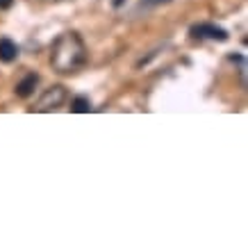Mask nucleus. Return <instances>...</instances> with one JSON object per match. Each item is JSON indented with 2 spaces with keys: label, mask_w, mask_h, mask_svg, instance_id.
<instances>
[{
  "label": "nucleus",
  "mask_w": 248,
  "mask_h": 248,
  "mask_svg": "<svg viewBox=\"0 0 248 248\" xmlns=\"http://www.w3.org/2000/svg\"><path fill=\"white\" fill-rule=\"evenodd\" d=\"M12 2H14V0H0V9H7V7H12Z\"/></svg>",
  "instance_id": "obj_8"
},
{
  "label": "nucleus",
  "mask_w": 248,
  "mask_h": 248,
  "mask_svg": "<svg viewBox=\"0 0 248 248\" xmlns=\"http://www.w3.org/2000/svg\"><path fill=\"white\" fill-rule=\"evenodd\" d=\"M37 82H39V76H37V73H30V76H25L21 82L16 84V96H18V98H28L32 91H34Z\"/></svg>",
  "instance_id": "obj_5"
},
{
  "label": "nucleus",
  "mask_w": 248,
  "mask_h": 248,
  "mask_svg": "<svg viewBox=\"0 0 248 248\" xmlns=\"http://www.w3.org/2000/svg\"><path fill=\"white\" fill-rule=\"evenodd\" d=\"M164 2H169V0H143L141 5H146V7H155V5H164Z\"/></svg>",
  "instance_id": "obj_7"
},
{
  "label": "nucleus",
  "mask_w": 248,
  "mask_h": 248,
  "mask_svg": "<svg viewBox=\"0 0 248 248\" xmlns=\"http://www.w3.org/2000/svg\"><path fill=\"white\" fill-rule=\"evenodd\" d=\"M87 62V48L80 34L76 32H64L57 37L50 50V64L57 73H76L78 68L84 66Z\"/></svg>",
  "instance_id": "obj_1"
},
{
  "label": "nucleus",
  "mask_w": 248,
  "mask_h": 248,
  "mask_svg": "<svg viewBox=\"0 0 248 248\" xmlns=\"http://www.w3.org/2000/svg\"><path fill=\"white\" fill-rule=\"evenodd\" d=\"M191 37L210 39V41H228V32L214 23H198V25H191Z\"/></svg>",
  "instance_id": "obj_3"
},
{
  "label": "nucleus",
  "mask_w": 248,
  "mask_h": 248,
  "mask_svg": "<svg viewBox=\"0 0 248 248\" xmlns=\"http://www.w3.org/2000/svg\"><path fill=\"white\" fill-rule=\"evenodd\" d=\"M68 98V91L66 87H62V84H55V87H48V89L41 93L37 103V112H53V109H60L64 103H66Z\"/></svg>",
  "instance_id": "obj_2"
},
{
  "label": "nucleus",
  "mask_w": 248,
  "mask_h": 248,
  "mask_svg": "<svg viewBox=\"0 0 248 248\" xmlns=\"http://www.w3.org/2000/svg\"><path fill=\"white\" fill-rule=\"evenodd\" d=\"M71 109H73V112H78V114H87L91 109V103L89 100H87V98H76V100H73V107H71Z\"/></svg>",
  "instance_id": "obj_6"
},
{
  "label": "nucleus",
  "mask_w": 248,
  "mask_h": 248,
  "mask_svg": "<svg viewBox=\"0 0 248 248\" xmlns=\"http://www.w3.org/2000/svg\"><path fill=\"white\" fill-rule=\"evenodd\" d=\"M18 57V46L12 41V39H0V62H14Z\"/></svg>",
  "instance_id": "obj_4"
}]
</instances>
